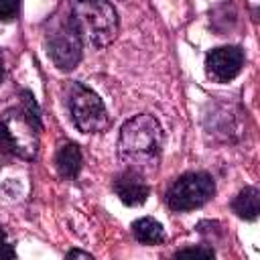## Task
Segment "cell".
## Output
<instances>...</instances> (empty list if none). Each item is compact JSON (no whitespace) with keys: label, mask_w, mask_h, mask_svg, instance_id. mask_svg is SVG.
<instances>
[{"label":"cell","mask_w":260,"mask_h":260,"mask_svg":"<svg viewBox=\"0 0 260 260\" xmlns=\"http://www.w3.org/2000/svg\"><path fill=\"white\" fill-rule=\"evenodd\" d=\"M244 67V51L238 45H223L211 49L205 57L207 75L213 81H232Z\"/></svg>","instance_id":"cell-7"},{"label":"cell","mask_w":260,"mask_h":260,"mask_svg":"<svg viewBox=\"0 0 260 260\" xmlns=\"http://www.w3.org/2000/svg\"><path fill=\"white\" fill-rule=\"evenodd\" d=\"M112 187H114V193L118 195V199L124 205H130V207L142 205L150 195V187L144 179V173H140L136 169H130V167L114 179Z\"/></svg>","instance_id":"cell-8"},{"label":"cell","mask_w":260,"mask_h":260,"mask_svg":"<svg viewBox=\"0 0 260 260\" xmlns=\"http://www.w3.org/2000/svg\"><path fill=\"white\" fill-rule=\"evenodd\" d=\"M132 234L140 244L156 246L165 242V228L152 217H140L132 223Z\"/></svg>","instance_id":"cell-10"},{"label":"cell","mask_w":260,"mask_h":260,"mask_svg":"<svg viewBox=\"0 0 260 260\" xmlns=\"http://www.w3.org/2000/svg\"><path fill=\"white\" fill-rule=\"evenodd\" d=\"M81 165H83V156L75 142L59 144L57 154H55V167L63 179H75L81 171Z\"/></svg>","instance_id":"cell-9"},{"label":"cell","mask_w":260,"mask_h":260,"mask_svg":"<svg viewBox=\"0 0 260 260\" xmlns=\"http://www.w3.org/2000/svg\"><path fill=\"white\" fill-rule=\"evenodd\" d=\"M14 256H16V252H14L12 246L8 244L6 232H4L2 225H0V258H14Z\"/></svg>","instance_id":"cell-14"},{"label":"cell","mask_w":260,"mask_h":260,"mask_svg":"<svg viewBox=\"0 0 260 260\" xmlns=\"http://www.w3.org/2000/svg\"><path fill=\"white\" fill-rule=\"evenodd\" d=\"M69 22L93 49L108 47L118 35V12L108 0H75Z\"/></svg>","instance_id":"cell-2"},{"label":"cell","mask_w":260,"mask_h":260,"mask_svg":"<svg viewBox=\"0 0 260 260\" xmlns=\"http://www.w3.org/2000/svg\"><path fill=\"white\" fill-rule=\"evenodd\" d=\"M69 110H71L73 124L85 134L102 132L108 126L106 106L100 100V95L87 85H81V83L73 85L69 95Z\"/></svg>","instance_id":"cell-5"},{"label":"cell","mask_w":260,"mask_h":260,"mask_svg":"<svg viewBox=\"0 0 260 260\" xmlns=\"http://www.w3.org/2000/svg\"><path fill=\"white\" fill-rule=\"evenodd\" d=\"M67 256H77V258H91V254H87V252H81V250H71Z\"/></svg>","instance_id":"cell-16"},{"label":"cell","mask_w":260,"mask_h":260,"mask_svg":"<svg viewBox=\"0 0 260 260\" xmlns=\"http://www.w3.org/2000/svg\"><path fill=\"white\" fill-rule=\"evenodd\" d=\"M39 126L18 110H6L0 118V144L12 154L32 160L39 152Z\"/></svg>","instance_id":"cell-3"},{"label":"cell","mask_w":260,"mask_h":260,"mask_svg":"<svg viewBox=\"0 0 260 260\" xmlns=\"http://www.w3.org/2000/svg\"><path fill=\"white\" fill-rule=\"evenodd\" d=\"M120 158L140 173L154 169L162 154V128L150 114H138L130 118L118 138Z\"/></svg>","instance_id":"cell-1"},{"label":"cell","mask_w":260,"mask_h":260,"mask_svg":"<svg viewBox=\"0 0 260 260\" xmlns=\"http://www.w3.org/2000/svg\"><path fill=\"white\" fill-rule=\"evenodd\" d=\"M81 45L83 43L75 32L73 24L69 22V18L57 22L47 35V53L51 61L63 71L73 69L81 61Z\"/></svg>","instance_id":"cell-6"},{"label":"cell","mask_w":260,"mask_h":260,"mask_svg":"<svg viewBox=\"0 0 260 260\" xmlns=\"http://www.w3.org/2000/svg\"><path fill=\"white\" fill-rule=\"evenodd\" d=\"M2 75H4V63H2V53H0V81H2Z\"/></svg>","instance_id":"cell-17"},{"label":"cell","mask_w":260,"mask_h":260,"mask_svg":"<svg viewBox=\"0 0 260 260\" xmlns=\"http://www.w3.org/2000/svg\"><path fill=\"white\" fill-rule=\"evenodd\" d=\"M177 256H205V258H211L213 250H209V248H185V250H179Z\"/></svg>","instance_id":"cell-15"},{"label":"cell","mask_w":260,"mask_h":260,"mask_svg":"<svg viewBox=\"0 0 260 260\" xmlns=\"http://www.w3.org/2000/svg\"><path fill=\"white\" fill-rule=\"evenodd\" d=\"M22 112L41 128V114H39V106H37V102H35V98H32V93L30 91H22Z\"/></svg>","instance_id":"cell-12"},{"label":"cell","mask_w":260,"mask_h":260,"mask_svg":"<svg viewBox=\"0 0 260 260\" xmlns=\"http://www.w3.org/2000/svg\"><path fill=\"white\" fill-rule=\"evenodd\" d=\"M18 0H0V20H12L18 14Z\"/></svg>","instance_id":"cell-13"},{"label":"cell","mask_w":260,"mask_h":260,"mask_svg":"<svg viewBox=\"0 0 260 260\" xmlns=\"http://www.w3.org/2000/svg\"><path fill=\"white\" fill-rule=\"evenodd\" d=\"M213 193L215 183L207 173H187L171 185L167 193V205L173 211H191L205 205Z\"/></svg>","instance_id":"cell-4"},{"label":"cell","mask_w":260,"mask_h":260,"mask_svg":"<svg viewBox=\"0 0 260 260\" xmlns=\"http://www.w3.org/2000/svg\"><path fill=\"white\" fill-rule=\"evenodd\" d=\"M232 209L242 219H256V215H258V189L256 187L242 189L236 195V199L232 201Z\"/></svg>","instance_id":"cell-11"}]
</instances>
